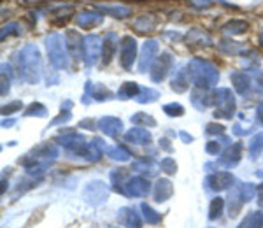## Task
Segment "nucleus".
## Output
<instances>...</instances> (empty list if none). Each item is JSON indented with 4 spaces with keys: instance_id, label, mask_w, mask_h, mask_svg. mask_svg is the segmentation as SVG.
<instances>
[{
    "instance_id": "obj_42",
    "label": "nucleus",
    "mask_w": 263,
    "mask_h": 228,
    "mask_svg": "<svg viewBox=\"0 0 263 228\" xmlns=\"http://www.w3.org/2000/svg\"><path fill=\"white\" fill-rule=\"evenodd\" d=\"M23 107V104L19 100H14L13 104H9V105H5V107H2V114L4 116H9V114H13V113H16V111H19Z\"/></svg>"
},
{
    "instance_id": "obj_43",
    "label": "nucleus",
    "mask_w": 263,
    "mask_h": 228,
    "mask_svg": "<svg viewBox=\"0 0 263 228\" xmlns=\"http://www.w3.org/2000/svg\"><path fill=\"white\" fill-rule=\"evenodd\" d=\"M206 132L209 133V135H212V133L221 135V133H225V127L223 125H218V123H209V125L206 127Z\"/></svg>"
},
{
    "instance_id": "obj_8",
    "label": "nucleus",
    "mask_w": 263,
    "mask_h": 228,
    "mask_svg": "<svg viewBox=\"0 0 263 228\" xmlns=\"http://www.w3.org/2000/svg\"><path fill=\"white\" fill-rule=\"evenodd\" d=\"M235 179L230 172H214V174H209L206 179V186L212 191H225L230 186H233Z\"/></svg>"
},
{
    "instance_id": "obj_25",
    "label": "nucleus",
    "mask_w": 263,
    "mask_h": 228,
    "mask_svg": "<svg viewBox=\"0 0 263 228\" xmlns=\"http://www.w3.org/2000/svg\"><path fill=\"white\" fill-rule=\"evenodd\" d=\"M75 21H77V25L81 26V28H93V26L100 25L102 16H100V14L83 13V14H79Z\"/></svg>"
},
{
    "instance_id": "obj_49",
    "label": "nucleus",
    "mask_w": 263,
    "mask_h": 228,
    "mask_svg": "<svg viewBox=\"0 0 263 228\" xmlns=\"http://www.w3.org/2000/svg\"><path fill=\"white\" fill-rule=\"evenodd\" d=\"M256 119H258V123L263 127V102L256 107Z\"/></svg>"
},
{
    "instance_id": "obj_9",
    "label": "nucleus",
    "mask_w": 263,
    "mask_h": 228,
    "mask_svg": "<svg viewBox=\"0 0 263 228\" xmlns=\"http://www.w3.org/2000/svg\"><path fill=\"white\" fill-rule=\"evenodd\" d=\"M56 140L67 149V151L75 153V154H81V156H83L84 149H86V144H88L86 140L79 135L77 132H70V133H67V135H60Z\"/></svg>"
},
{
    "instance_id": "obj_2",
    "label": "nucleus",
    "mask_w": 263,
    "mask_h": 228,
    "mask_svg": "<svg viewBox=\"0 0 263 228\" xmlns=\"http://www.w3.org/2000/svg\"><path fill=\"white\" fill-rule=\"evenodd\" d=\"M188 74L195 88H202V90H210L219 79L218 69L204 60H193L188 65Z\"/></svg>"
},
{
    "instance_id": "obj_5",
    "label": "nucleus",
    "mask_w": 263,
    "mask_h": 228,
    "mask_svg": "<svg viewBox=\"0 0 263 228\" xmlns=\"http://www.w3.org/2000/svg\"><path fill=\"white\" fill-rule=\"evenodd\" d=\"M109 197V188L102 181H90L83 190V198L90 206H100Z\"/></svg>"
},
{
    "instance_id": "obj_54",
    "label": "nucleus",
    "mask_w": 263,
    "mask_h": 228,
    "mask_svg": "<svg viewBox=\"0 0 263 228\" xmlns=\"http://www.w3.org/2000/svg\"><path fill=\"white\" fill-rule=\"evenodd\" d=\"M258 42H260V46H263V32L258 35Z\"/></svg>"
},
{
    "instance_id": "obj_16",
    "label": "nucleus",
    "mask_w": 263,
    "mask_h": 228,
    "mask_svg": "<svg viewBox=\"0 0 263 228\" xmlns=\"http://www.w3.org/2000/svg\"><path fill=\"white\" fill-rule=\"evenodd\" d=\"M174 195V186L169 179H158L156 184H154V200L158 204L162 202H167L169 198Z\"/></svg>"
},
{
    "instance_id": "obj_46",
    "label": "nucleus",
    "mask_w": 263,
    "mask_h": 228,
    "mask_svg": "<svg viewBox=\"0 0 263 228\" xmlns=\"http://www.w3.org/2000/svg\"><path fill=\"white\" fill-rule=\"evenodd\" d=\"M70 118H72V114H70L69 111H63V113H61V116H58L56 119H53V125H58V123H67Z\"/></svg>"
},
{
    "instance_id": "obj_7",
    "label": "nucleus",
    "mask_w": 263,
    "mask_h": 228,
    "mask_svg": "<svg viewBox=\"0 0 263 228\" xmlns=\"http://www.w3.org/2000/svg\"><path fill=\"white\" fill-rule=\"evenodd\" d=\"M151 191V183L142 175H135L125 183V195L127 197H146Z\"/></svg>"
},
{
    "instance_id": "obj_33",
    "label": "nucleus",
    "mask_w": 263,
    "mask_h": 228,
    "mask_svg": "<svg viewBox=\"0 0 263 228\" xmlns=\"http://www.w3.org/2000/svg\"><path fill=\"white\" fill-rule=\"evenodd\" d=\"M237 191H239V195H241L242 202H244V204H247V202L254 197L256 188H254L251 183H242V184H239V186H237Z\"/></svg>"
},
{
    "instance_id": "obj_47",
    "label": "nucleus",
    "mask_w": 263,
    "mask_h": 228,
    "mask_svg": "<svg viewBox=\"0 0 263 228\" xmlns=\"http://www.w3.org/2000/svg\"><path fill=\"white\" fill-rule=\"evenodd\" d=\"M191 2V5H195V7H198V9H204V7H209L212 2L210 0H189Z\"/></svg>"
},
{
    "instance_id": "obj_18",
    "label": "nucleus",
    "mask_w": 263,
    "mask_h": 228,
    "mask_svg": "<svg viewBox=\"0 0 263 228\" xmlns=\"http://www.w3.org/2000/svg\"><path fill=\"white\" fill-rule=\"evenodd\" d=\"M125 140L132 144H149L151 142V133L146 128H132L125 133Z\"/></svg>"
},
{
    "instance_id": "obj_26",
    "label": "nucleus",
    "mask_w": 263,
    "mask_h": 228,
    "mask_svg": "<svg viewBox=\"0 0 263 228\" xmlns=\"http://www.w3.org/2000/svg\"><path fill=\"white\" fill-rule=\"evenodd\" d=\"M140 210H142V214H144V219L148 225H158L162 221V214L156 212L151 206H148L146 202L144 204H140Z\"/></svg>"
},
{
    "instance_id": "obj_44",
    "label": "nucleus",
    "mask_w": 263,
    "mask_h": 228,
    "mask_svg": "<svg viewBox=\"0 0 263 228\" xmlns=\"http://www.w3.org/2000/svg\"><path fill=\"white\" fill-rule=\"evenodd\" d=\"M219 149H221V144H219L218 140H209V142H207V146H206V151L209 154H218Z\"/></svg>"
},
{
    "instance_id": "obj_20",
    "label": "nucleus",
    "mask_w": 263,
    "mask_h": 228,
    "mask_svg": "<svg viewBox=\"0 0 263 228\" xmlns=\"http://www.w3.org/2000/svg\"><path fill=\"white\" fill-rule=\"evenodd\" d=\"M128 179H130V177H128L125 169H114V171H111V183H113L114 191L125 195V183H127Z\"/></svg>"
},
{
    "instance_id": "obj_52",
    "label": "nucleus",
    "mask_w": 263,
    "mask_h": 228,
    "mask_svg": "<svg viewBox=\"0 0 263 228\" xmlns=\"http://www.w3.org/2000/svg\"><path fill=\"white\" fill-rule=\"evenodd\" d=\"M237 228H249V214H247L244 219H242V223L239 225V227H237Z\"/></svg>"
},
{
    "instance_id": "obj_23",
    "label": "nucleus",
    "mask_w": 263,
    "mask_h": 228,
    "mask_svg": "<svg viewBox=\"0 0 263 228\" xmlns=\"http://www.w3.org/2000/svg\"><path fill=\"white\" fill-rule=\"evenodd\" d=\"M170 86H172V90H174V92L184 93L189 86V74H188V72H184V70H177V72H175V76H174V79H172Z\"/></svg>"
},
{
    "instance_id": "obj_15",
    "label": "nucleus",
    "mask_w": 263,
    "mask_h": 228,
    "mask_svg": "<svg viewBox=\"0 0 263 228\" xmlns=\"http://www.w3.org/2000/svg\"><path fill=\"white\" fill-rule=\"evenodd\" d=\"M241 156H242V144L241 142H235V144L228 146L223 156L219 158V163L223 167H226V169H232V167H235L237 163L241 162Z\"/></svg>"
},
{
    "instance_id": "obj_39",
    "label": "nucleus",
    "mask_w": 263,
    "mask_h": 228,
    "mask_svg": "<svg viewBox=\"0 0 263 228\" xmlns=\"http://www.w3.org/2000/svg\"><path fill=\"white\" fill-rule=\"evenodd\" d=\"M160 167H162V171L165 172L167 175H174L175 172H177V163H175L174 158H163Z\"/></svg>"
},
{
    "instance_id": "obj_30",
    "label": "nucleus",
    "mask_w": 263,
    "mask_h": 228,
    "mask_svg": "<svg viewBox=\"0 0 263 228\" xmlns=\"http://www.w3.org/2000/svg\"><path fill=\"white\" fill-rule=\"evenodd\" d=\"M262 151H263V133H256V135L249 140V154H251V158H253V160H256Z\"/></svg>"
},
{
    "instance_id": "obj_21",
    "label": "nucleus",
    "mask_w": 263,
    "mask_h": 228,
    "mask_svg": "<svg viewBox=\"0 0 263 228\" xmlns=\"http://www.w3.org/2000/svg\"><path fill=\"white\" fill-rule=\"evenodd\" d=\"M232 83H233V86H235L237 93H241V95H245L251 88V79L245 72H233Z\"/></svg>"
},
{
    "instance_id": "obj_13",
    "label": "nucleus",
    "mask_w": 263,
    "mask_h": 228,
    "mask_svg": "<svg viewBox=\"0 0 263 228\" xmlns=\"http://www.w3.org/2000/svg\"><path fill=\"white\" fill-rule=\"evenodd\" d=\"M118 221L125 228H142V219L133 207H121L118 210Z\"/></svg>"
},
{
    "instance_id": "obj_6",
    "label": "nucleus",
    "mask_w": 263,
    "mask_h": 228,
    "mask_svg": "<svg viewBox=\"0 0 263 228\" xmlns=\"http://www.w3.org/2000/svg\"><path fill=\"white\" fill-rule=\"evenodd\" d=\"M137 55V42L133 37L127 35L123 37L121 42H119V61H121L123 69L130 70L133 67V61H135Z\"/></svg>"
},
{
    "instance_id": "obj_36",
    "label": "nucleus",
    "mask_w": 263,
    "mask_h": 228,
    "mask_svg": "<svg viewBox=\"0 0 263 228\" xmlns=\"http://www.w3.org/2000/svg\"><path fill=\"white\" fill-rule=\"evenodd\" d=\"M223 30L228 32V34H242V32L247 30V23L245 21H241V19H233V21H230L228 25L223 26Z\"/></svg>"
},
{
    "instance_id": "obj_48",
    "label": "nucleus",
    "mask_w": 263,
    "mask_h": 228,
    "mask_svg": "<svg viewBox=\"0 0 263 228\" xmlns=\"http://www.w3.org/2000/svg\"><path fill=\"white\" fill-rule=\"evenodd\" d=\"M256 195H258V206L263 207V183L258 184V188H256Z\"/></svg>"
},
{
    "instance_id": "obj_3",
    "label": "nucleus",
    "mask_w": 263,
    "mask_h": 228,
    "mask_svg": "<svg viewBox=\"0 0 263 228\" xmlns=\"http://www.w3.org/2000/svg\"><path fill=\"white\" fill-rule=\"evenodd\" d=\"M48 44V53H49V60H51L53 67L56 69H67L69 67V58H67V46L61 39V35L55 34L51 37H48L46 40Z\"/></svg>"
},
{
    "instance_id": "obj_17",
    "label": "nucleus",
    "mask_w": 263,
    "mask_h": 228,
    "mask_svg": "<svg viewBox=\"0 0 263 228\" xmlns=\"http://www.w3.org/2000/svg\"><path fill=\"white\" fill-rule=\"evenodd\" d=\"M104 154V142L100 139H93L92 142H88L86 144V149H84L83 156L86 158L88 162H98Z\"/></svg>"
},
{
    "instance_id": "obj_11",
    "label": "nucleus",
    "mask_w": 263,
    "mask_h": 228,
    "mask_svg": "<svg viewBox=\"0 0 263 228\" xmlns=\"http://www.w3.org/2000/svg\"><path fill=\"white\" fill-rule=\"evenodd\" d=\"M100 39L96 35H90L84 39V61L88 67H93L96 63V60L100 58Z\"/></svg>"
},
{
    "instance_id": "obj_45",
    "label": "nucleus",
    "mask_w": 263,
    "mask_h": 228,
    "mask_svg": "<svg viewBox=\"0 0 263 228\" xmlns=\"http://www.w3.org/2000/svg\"><path fill=\"white\" fill-rule=\"evenodd\" d=\"M5 34H16V35H19V34H21V30H19V25L13 23V25L5 26L4 32H2V39H4V37H5Z\"/></svg>"
},
{
    "instance_id": "obj_27",
    "label": "nucleus",
    "mask_w": 263,
    "mask_h": 228,
    "mask_svg": "<svg viewBox=\"0 0 263 228\" xmlns=\"http://www.w3.org/2000/svg\"><path fill=\"white\" fill-rule=\"evenodd\" d=\"M223 209H225V200L221 197H216L210 200V206H209V219L210 221H214V219H219L221 214H223Z\"/></svg>"
},
{
    "instance_id": "obj_28",
    "label": "nucleus",
    "mask_w": 263,
    "mask_h": 228,
    "mask_svg": "<svg viewBox=\"0 0 263 228\" xmlns=\"http://www.w3.org/2000/svg\"><path fill=\"white\" fill-rule=\"evenodd\" d=\"M107 151V154H109L113 160H116V162H128L130 160V151H128L127 148H123V146H116V148H107L105 149Z\"/></svg>"
},
{
    "instance_id": "obj_31",
    "label": "nucleus",
    "mask_w": 263,
    "mask_h": 228,
    "mask_svg": "<svg viewBox=\"0 0 263 228\" xmlns=\"http://www.w3.org/2000/svg\"><path fill=\"white\" fill-rule=\"evenodd\" d=\"M132 123H133V125H140V127H156V119L146 113L133 114V116H132Z\"/></svg>"
},
{
    "instance_id": "obj_1",
    "label": "nucleus",
    "mask_w": 263,
    "mask_h": 228,
    "mask_svg": "<svg viewBox=\"0 0 263 228\" xmlns=\"http://www.w3.org/2000/svg\"><path fill=\"white\" fill-rule=\"evenodd\" d=\"M18 74L26 83H39L40 81V55L35 46H25L18 53Z\"/></svg>"
},
{
    "instance_id": "obj_4",
    "label": "nucleus",
    "mask_w": 263,
    "mask_h": 228,
    "mask_svg": "<svg viewBox=\"0 0 263 228\" xmlns=\"http://www.w3.org/2000/svg\"><path fill=\"white\" fill-rule=\"evenodd\" d=\"M216 118H225L230 119L233 116V111H235V98H233L232 92L226 90V88H219L216 90Z\"/></svg>"
},
{
    "instance_id": "obj_51",
    "label": "nucleus",
    "mask_w": 263,
    "mask_h": 228,
    "mask_svg": "<svg viewBox=\"0 0 263 228\" xmlns=\"http://www.w3.org/2000/svg\"><path fill=\"white\" fill-rule=\"evenodd\" d=\"M179 137L183 139V142H186V144H189V142H193V137L188 135L186 132H179Z\"/></svg>"
},
{
    "instance_id": "obj_38",
    "label": "nucleus",
    "mask_w": 263,
    "mask_h": 228,
    "mask_svg": "<svg viewBox=\"0 0 263 228\" xmlns=\"http://www.w3.org/2000/svg\"><path fill=\"white\" fill-rule=\"evenodd\" d=\"M163 113H165L167 116H170V118H179V116H183L184 114V107L181 104L172 102V104L163 105Z\"/></svg>"
},
{
    "instance_id": "obj_53",
    "label": "nucleus",
    "mask_w": 263,
    "mask_h": 228,
    "mask_svg": "<svg viewBox=\"0 0 263 228\" xmlns=\"http://www.w3.org/2000/svg\"><path fill=\"white\" fill-rule=\"evenodd\" d=\"M14 125V119H4L2 121V127H13Z\"/></svg>"
},
{
    "instance_id": "obj_22",
    "label": "nucleus",
    "mask_w": 263,
    "mask_h": 228,
    "mask_svg": "<svg viewBox=\"0 0 263 228\" xmlns=\"http://www.w3.org/2000/svg\"><path fill=\"white\" fill-rule=\"evenodd\" d=\"M86 92H88V95L92 96L93 100L104 102V100H107V98H111V92L104 86V84L86 83Z\"/></svg>"
},
{
    "instance_id": "obj_14",
    "label": "nucleus",
    "mask_w": 263,
    "mask_h": 228,
    "mask_svg": "<svg viewBox=\"0 0 263 228\" xmlns=\"http://www.w3.org/2000/svg\"><path fill=\"white\" fill-rule=\"evenodd\" d=\"M98 128L105 135L116 139L123 130V121L119 118H114V116H104V118L98 119Z\"/></svg>"
},
{
    "instance_id": "obj_37",
    "label": "nucleus",
    "mask_w": 263,
    "mask_h": 228,
    "mask_svg": "<svg viewBox=\"0 0 263 228\" xmlns=\"http://www.w3.org/2000/svg\"><path fill=\"white\" fill-rule=\"evenodd\" d=\"M48 114V109H46V105H42L40 102H34V104H30L28 107H26L25 111V116H46Z\"/></svg>"
},
{
    "instance_id": "obj_24",
    "label": "nucleus",
    "mask_w": 263,
    "mask_h": 228,
    "mask_svg": "<svg viewBox=\"0 0 263 228\" xmlns=\"http://www.w3.org/2000/svg\"><path fill=\"white\" fill-rule=\"evenodd\" d=\"M242 206H244V202H242L241 195L237 191V188L232 191V195L228 197V216L230 218H237L239 212L242 210Z\"/></svg>"
},
{
    "instance_id": "obj_32",
    "label": "nucleus",
    "mask_w": 263,
    "mask_h": 228,
    "mask_svg": "<svg viewBox=\"0 0 263 228\" xmlns=\"http://www.w3.org/2000/svg\"><path fill=\"white\" fill-rule=\"evenodd\" d=\"M158 96H160V93L156 90H153V88H142L140 93L137 95V102L139 104H148V102L158 100Z\"/></svg>"
},
{
    "instance_id": "obj_10",
    "label": "nucleus",
    "mask_w": 263,
    "mask_h": 228,
    "mask_svg": "<svg viewBox=\"0 0 263 228\" xmlns=\"http://www.w3.org/2000/svg\"><path fill=\"white\" fill-rule=\"evenodd\" d=\"M172 65V57L169 53H163L160 57H156L154 63L151 65V79H153L154 83H162L163 79H165L167 72L170 70Z\"/></svg>"
},
{
    "instance_id": "obj_29",
    "label": "nucleus",
    "mask_w": 263,
    "mask_h": 228,
    "mask_svg": "<svg viewBox=\"0 0 263 228\" xmlns=\"http://www.w3.org/2000/svg\"><path fill=\"white\" fill-rule=\"evenodd\" d=\"M140 90L142 88H139V84L137 83H125L121 88H119V92H118V96L119 98H133L140 93Z\"/></svg>"
},
{
    "instance_id": "obj_34",
    "label": "nucleus",
    "mask_w": 263,
    "mask_h": 228,
    "mask_svg": "<svg viewBox=\"0 0 263 228\" xmlns=\"http://www.w3.org/2000/svg\"><path fill=\"white\" fill-rule=\"evenodd\" d=\"M156 26V19H153V16H140L135 21L137 32H151Z\"/></svg>"
},
{
    "instance_id": "obj_41",
    "label": "nucleus",
    "mask_w": 263,
    "mask_h": 228,
    "mask_svg": "<svg viewBox=\"0 0 263 228\" xmlns=\"http://www.w3.org/2000/svg\"><path fill=\"white\" fill-rule=\"evenodd\" d=\"M249 228H263V212H249Z\"/></svg>"
},
{
    "instance_id": "obj_35",
    "label": "nucleus",
    "mask_w": 263,
    "mask_h": 228,
    "mask_svg": "<svg viewBox=\"0 0 263 228\" xmlns=\"http://www.w3.org/2000/svg\"><path fill=\"white\" fill-rule=\"evenodd\" d=\"M100 9L105 13L113 14L114 18H125L130 14V9L125 7V5H100Z\"/></svg>"
},
{
    "instance_id": "obj_19",
    "label": "nucleus",
    "mask_w": 263,
    "mask_h": 228,
    "mask_svg": "<svg viewBox=\"0 0 263 228\" xmlns=\"http://www.w3.org/2000/svg\"><path fill=\"white\" fill-rule=\"evenodd\" d=\"M118 42H119L118 37L114 34H109L105 37L104 46H102V58H104L105 65H109L111 60H113V55H114V51H116V48H118Z\"/></svg>"
},
{
    "instance_id": "obj_50",
    "label": "nucleus",
    "mask_w": 263,
    "mask_h": 228,
    "mask_svg": "<svg viewBox=\"0 0 263 228\" xmlns=\"http://www.w3.org/2000/svg\"><path fill=\"white\" fill-rule=\"evenodd\" d=\"M160 148H163L165 151H169V153H172L174 149H172V146L169 144V140L167 139H160Z\"/></svg>"
},
{
    "instance_id": "obj_40",
    "label": "nucleus",
    "mask_w": 263,
    "mask_h": 228,
    "mask_svg": "<svg viewBox=\"0 0 263 228\" xmlns=\"http://www.w3.org/2000/svg\"><path fill=\"white\" fill-rule=\"evenodd\" d=\"M219 48H221V51L226 53V55H237V53L241 51L239 42H230V40H223V42L219 44Z\"/></svg>"
},
{
    "instance_id": "obj_12",
    "label": "nucleus",
    "mask_w": 263,
    "mask_h": 228,
    "mask_svg": "<svg viewBox=\"0 0 263 228\" xmlns=\"http://www.w3.org/2000/svg\"><path fill=\"white\" fill-rule=\"evenodd\" d=\"M158 49L160 48H158L156 40H148V42H144L142 53H140V60H139V70L142 74L154 63V60H156L154 57L158 55Z\"/></svg>"
}]
</instances>
